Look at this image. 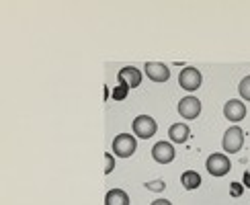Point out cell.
Here are the masks:
<instances>
[{
	"label": "cell",
	"mask_w": 250,
	"mask_h": 205,
	"mask_svg": "<svg viewBox=\"0 0 250 205\" xmlns=\"http://www.w3.org/2000/svg\"><path fill=\"white\" fill-rule=\"evenodd\" d=\"M205 168H207V172H209L211 177H224V174L230 172L232 162H230V158H228L226 154L213 152V154H209V156H207Z\"/></svg>",
	"instance_id": "cell-1"
},
{
	"label": "cell",
	"mask_w": 250,
	"mask_h": 205,
	"mask_svg": "<svg viewBox=\"0 0 250 205\" xmlns=\"http://www.w3.org/2000/svg\"><path fill=\"white\" fill-rule=\"evenodd\" d=\"M113 154L119 158H129L135 154V150H138V142H135V138L131 136V133H119V136H115V140H113Z\"/></svg>",
	"instance_id": "cell-2"
},
{
	"label": "cell",
	"mask_w": 250,
	"mask_h": 205,
	"mask_svg": "<svg viewBox=\"0 0 250 205\" xmlns=\"http://www.w3.org/2000/svg\"><path fill=\"white\" fill-rule=\"evenodd\" d=\"M242 146H244V129H242V127H238V125L228 127L226 133H224V140H222V148H224V152H228V154H236V152H240Z\"/></svg>",
	"instance_id": "cell-3"
},
{
	"label": "cell",
	"mask_w": 250,
	"mask_h": 205,
	"mask_svg": "<svg viewBox=\"0 0 250 205\" xmlns=\"http://www.w3.org/2000/svg\"><path fill=\"white\" fill-rule=\"evenodd\" d=\"M131 129H133V133L138 138L150 140L154 133L158 131V123H156V119L150 117V115H138L133 119V123H131Z\"/></svg>",
	"instance_id": "cell-4"
},
{
	"label": "cell",
	"mask_w": 250,
	"mask_h": 205,
	"mask_svg": "<svg viewBox=\"0 0 250 205\" xmlns=\"http://www.w3.org/2000/svg\"><path fill=\"white\" fill-rule=\"evenodd\" d=\"M201 82H203L201 72L197 70V68H193V66H185V68L181 70V74H179V84H181L185 90L193 92V90H197V88L201 86Z\"/></svg>",
	"instance_id": "cell-5"
},
{
	"label": "cell",
	"mask_w": 250,
	"mask_h": 205,
	"mask_svg": "<svg viewBox=\"0 0 250 205\" xmlns=\"http://www.w3.org/2000/svg\"><path fill=\"white\" fill-rule=\"evenodd\" d=\"M179 115L183 117V119H197L201 115V101L197 99V97H183L181 101H179Z\"/></svg>",
	"instance_id": "cell-6"
},
{
	"label": "cell",
	"mask_w": 250,
	"mask_h": 205,
	"mask_svg": "<svg viewBox=\"0 0 250 205\" xmlns=\"http://www.w3.org/2000/svg\"><path fill=\"white\" fill-rule=\"evenodd\" d=\"M176 156V150L170 142H156L152 146V158L158 164H168Z\"/></svg>",
	"instance_id": "cell-7"
},
{
	"label": "cell",
	"mask_w": 250,
	"mask_h": 205,
	"mask_svg": "<svg viewBox=\"0 0 250 205\" xmlns=\"http://www.w3.org/2000/svg\"><path fill=\"white\" fill-rule=\"evenodd\" d=\"M144 72L152 82H166L170 78V70L166 64H162V62H146Z\"/></svg>",
	"instance_id": "cell-8"
},
{
	"label": "cell",
	"mask_w": 250,
	"mask_h": 205,
	"mask_svg": "<svg viewBox=\"0 0 250 205\" xmlns=\"http://www.w3.org/2000/svg\"><path fill=\"white\" fill-rule=\"evenodd\" d=\"M224 117L226 119H230V121H234V123H238V121H242L244 117H246V105L240 101V99H230L224 105Z\"/></svg>",
	"instance_id": "cell-9"
},
{
	"label": "cell",
	"mask_w": 250,
	"mask_h": 205,
	"mask_svg": "<svg viewBox=\"0 0 250 205\" xmlns=\"http://www.w3.org/2000/svg\"><path fill=\"white\" fill-rule=\"evenodd\" d=\"M117 80L123 82V84H127L129 88H138L142 84V72L138 68H133V66H125V68L119 70Z\"/></svg>",
	"instance_id": "cell-10"
},
{
	"label": "cell",
	"mask_w": 250,
	"mask_h": 205,
	"mask_svg": "<svg viewBox=\"0 0 250 205\" xmlns=\"http://www.w3.org/2000/svg\"><path fill=\"white\" fill-rule=\"evenodd\" d=\"M191 136V129L187 123H172L170 129H168V138L174 142V144H185Z\"/></svg>",
	"instance_id": "cell-11"
},
{
	"label": "cell",
	"mask_w": 250,
	"mask_h": 205,
	"mask_svg": "<svg viewBox=\"0 0 250 205\" xmlns=\"http://www.w3.org/2000/svg\"><path fill=\"white\" fill-rule=\"evenodd\" d=\"M181 183L187 191H195V189H199V184H201V174L197 170H185L181 174Z\"/></svg>",
	"instance_id": "cell-12"
},
{
	"label": "cell",
	"mask_w": 250,
	"mask_h": 205,
	"mask_svg": "<svg viewBox=\"0 0 250 205\" xmlns=\"http://www.w3.org/2000/svg\"><path fill=\"white\" fill-rule=\"evenodd\" d=\"M105 205H129V195L123 189H111L105 195Z\"/></svg>",
	"instance_id": "cell-13"
},
{
	"label": "cell",
	"mask_w": 250,
	"mask_h": 205,
	"mask_svg": "<svg viewBox=\"0 0 250 205\" xmlns=\"http://www.w3.org/2000/svg\"><path fill=\"white\" fill-rule=\"evenodd\" d=\"M127 95H129V86L127 84H123V82H119V84L113 88V99L115 101H123V99H127Z\"/></svg>",
	"instance_id": "cell-14"
},
{
	"label": "cell",
	"mask_w": 250,
	"mask_h": 205,
	"mask_svg": "<svg viewBox=\"0 0 250 205\" xmlns=\"http://www.w3.org/2000/svg\"><path fill=\"white\" fill-rule=\"evenodd\" d=\"M238 92H240V97H242V99L250 101V74L244 76V78L240 80V84H238Z\"/></svg>",
	"instance_id": "cell-15"
},
{
	"label": "cell",
	"mask_w": 250,
	"mask_h": 205,
	"mask_svg": "<svg viewBox=\"0 0 250 205\" xmlns=\"http://www.w3.org/2000/svg\"><path fill=\"white\" fill-rule=\"evenodd\" d=\"M144 187L148 189V191H156V193H162L166 189V183L164 181H148V183H144Z\"/></svg>",
	"instance_id": "cell-16"
},
{
	"label": "cell",
	"mask_w": 250,
	"mask_h": 205,
	"mask_svg": "<svg viewBox=\"0 0 250 205\" xmlns=\"http://www.w3.org/2000/svg\"><path fill=\"white\" fill-rule=\"evenodd\" d=\"M242 193H244V184L238 183V181H234V183L230 184V195H232V197H242Z\"/></svg>",
	"instance_id": "cell-17"
},
{
	"label": "cell",
	"mask_w": 250,
	"mask_h": 205,
	"mask_svg": "<svg viewBox=\"0 0 250 205\" xmlns=\"http://www.w3.org/2000/svg\"><path fill=\"white\" fill-rule=\"evenodd\" d=\"M113 168H115V158H113V154H105V174H111Z\"/></svg>",
	"instance_id": "cell-18"
},
{
	"label": "cell",
	"mask_w": 250,
	"mask_h": 205,
	"mask_svg": "<svg viewBox=\"0 0 250 205\" xmlns=\"http://www.w3.org/2000/svg\"><path fill=\"white\" fill-rule=\"evenodd\" d=\"M242 184L250 189V170H244V177H242Z\"/></svg>",
	"instance_id": "cell-19"
},
{
	"label": "cell",
	"mask_w": 250,
	"mask_h": 205,
	"mask_svg": "<svg viewBox=\"0 0 250 205\" xmlns=\"http://www.w3.org/2000/svg\"><path fill=\"white\" fill-rule=\"evenodd\" d=\"M150 205H172L168 199H156V201H152Z\"/></svg>",
	"instance_id": "cell-20"
}]
</instances>
